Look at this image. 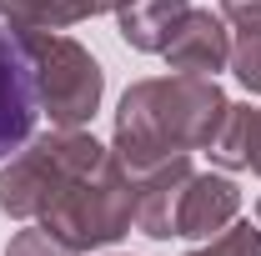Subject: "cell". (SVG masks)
<instances>
[{
	"mask_svg": "<svg viewBox=\"0 0 261 256\" xmlns=\"http://www.w3.org/2000/svg\"><path fill=\"white\" fill-rule=\"evenodd\" d=\"M65 5H70L75 20H86V15H106V10H121V0H65Z\"/></svg>",
	"mask_w": 261,
	"mask_h": 256,
	"instance_id": "obj_16",
	"label": "cell"
},
{
	"mask_svg": "<svg viewBox=\"0 0 261 256\" xmlns=\"http://www.w3.org/2000/svg\"><path fill=\"white\" fill-rule=\"evenodd\" d=\"M231 70L246 91L261 96V25H246V31L231 40Z\"/></svg>",
	"mask_w": 261,
	"mask_h": 256,
	"instance_id": "obj_13",
	"label": "cell"
},
{
	"mask_svg": "<svg viewBox=\"0 0 261 256\" xmlns=\"http://www.w3.org/2000/svg\"><path fill=\"white\" fill-rule=\"evenodd\" d=\"M0 25L15 35H35V31H65L75 25L65 0H0Z\"/></svg>",
	"mask_w": 261,
	"mask_h": 256,
	"instance_id": "obj_11",
	"label": "cell"
},
{
	"mask_svg": "<svg viewBox=\"0 0 261 256\" xmlns=\"http://www.w3.org/2000/svg\"><path fill=\"white\" fill-rule=\"evenodd\" d=\"M241 216V191L231 176H211V171H191L181 206H176V236L186 241H211L216 231H226Z\"/></svg>",
	"mask_w": 261,
	"mask_h": 256,
	"instance_id": "obj_7",
	"label": "cell"
},
{
	"mask_svg": "<svg viewBox=\"0 0 261 256\" xmlns=\"http://www.w3.org/2000/svg\"><path fill=\"white\" fill-rule=\"evenodd\" d=\"M5 256H81L75 246H65L56 231H45V226H25V231H15L10 236V246Z\"/></svg>",
	"mask_w": 261,
	"mask_h": 256,
	"instance_id": "obj_14",
	"label": "cell"
},
{
	"mask_svg": "<svg viewBox=\"0 0 261 256\" xmlns=\"http://www.w3.org/2000/svg\"><path fill=\"white\" fill-rule=\"evenodd\" d=\"M221 15H226L231 25H261V0H221Z\"/></svg>",
	"mask_w": 261,
	"mask_h": 256,
	"instance_id": "obj_15",
	"label": "cell"
},
{
	"mask_svg": "<svg viewBox=\"0 0 261 256\" xmlns=\"http://www.w3.org/2000/svg\"><path fill=\"white\" fill-rule=\"evenodd\" d=\"M111 146H100L91 131H45L31 136L15 156L0 166V211L15 221H40L81 176H91Z\"/></svg>",
	"mask_w": 261,
	"mask_h": 256,
	"instance_id": "obj_2",
	"label": "cell"
},
{
	"mask_svg": "<svg viewBox=\"0 0 261 256\" xmlns=\"http://www.w3.org/2000/svg\"><path fill=\"white\" fill-rule=\"evenodd\" d=\"M256 226H261V201H256Z\"/></svg>",
	"mask_w": 261,
	"mask_h": 256,
	"instance_id": "obj_17",
	"label": "cell"
},
{
	"mask_svg": "<svg viewBox=\"0 0 261 256\" xmlns=\"http://www.w3.org/2000/svg\"><path fill=\"white\" fill-rule=\"evenodd\" d=\"M211 161L226 171L261 176V106H231L221 121V136L211 141Z\"/></svg>",
	"mask_w": 261,
	"mask_h": 256,
	"instance_id": "obj_10",
	"label": "cell"
},
{
	"mask_svg": "<svg viewBox=\"0 0 261 256\" xmlns=\"http://www.w3.org/2000/svg\"><path fill=\"white\" fill-rule=\"evenodd\" d=\"M231 100L216 86V75H156V81H136L116 106V141L111 151L126 161L130 176L151 171L171 156H191L211 151V141L221 136Z\"/></svg>",
	"mask_w": 261,
	"mask_h": 256,
	"instance_id": "obj_1",
	"label": "cell"
},
{
	"mask_svg": "<svg viewBox=\"0 0 261 256\" xmlns=\"http://www.w3.org/2000/svg\"><path fill=\"white\" fill-rule=\"evenodd\" d=\"M166 65L176 75H216L231 65V31L226 15L211 10H186V20L176 25V35L166 40Z\"/></svg>",
	"mask_w": 261,
	"mask_h": 256,
	"instance_id": "obj_6",
	"label": "cell"
},
{
	"mask_svg": "<svg viewBox=\"0 0 261 256\" xmlns=\"http://www.w3.org/2000/svg\"><path fill=\"white\" fill-rule=\"evenodd\" d=\"M45 231H56L65 246L75 251H96V246H116L136 226V176L116 151H106L91 176H81L70 191L40 216Z\"/></svg>",
	"mask_w": 261,
	"mask_h": 256,
	"instance_id": "obj_3",
	"label": "cell"
},
{
	"mask_svg": "<svg viewBox=\"0 0 261 256\" xmlns=\"http://www.w3.org/2000/svg\"><path fill=\"white\" fill-rule=\"evenodd\" d=\"M191 0H121L116 10V25H121V40L130 50H166V40L176 35V25L186 20Z\"/></svg>",
	"mask_w": 261,
	"mask_h": 256,
	"instance_id": "obj_9",
	"label": "cell"
},
{
	"mask_svg": "<svg viewBox=\"0 0 261 256\" xmlns=\"http://www.w3.org/2000/svg\"><path fill=\"white\" fill-rule=\"evenodd\" d=\"M20 45H25V61H31L40 116H50V126H61V131L86 126L100 111V96H106V70H100V61L81 40H70L61 31L20 35Z\"/></svg>",
	"mask_w": 261,
	"mask_h": 256,
	"instance_id": "obj_4",
	"label": "cell"
},
{
	"mask_svg": "<svg viewBox=\"0 0 261 256\" xmlns=\"http://www.w3.org/2000/svg\"><path fill=\"white\" fill-rule=\"evenodd\" d=\"M186 181H191V156H171V161L136 176V226L151 241H171L176 236V206H181Z\"/></svg>",
	"mask_w": 261,
	"mask_h": 256,
	"instance_id": "obj_8",
	"label": "cell"
},
{
	"mask_svg": "<svg viewBox=\"0 0 261 256\" xmlns=\"http://www.w3.org/2000/svg\"><path fill=\"white\" fill-rule=\"evenodd\" d=\"M35 121H40V100H35L25 45L15 31L0 25V161L15 156L35 136Z\"/></svg>",
	"mask_w": 261,
	"mask_h": 256,
	"instance_id": "obj_5",
	"label": "cell"
},
{
	"mask_svg": "<svg viewBox=\"0 0 261 256\" xmlns=\"http://www.w3.org/2000/svg\"><path fill=\"white\" fill-rule=\"evenodd\" d=\"M186 256H261V226L256 221H231L226 231H216L206 246H196Z\"/></svg>",
	"mask_w": 261,
	"mask_h": 256,
	"instance_id": "obj_12",
	"label": "cell"
}]
</instances>
